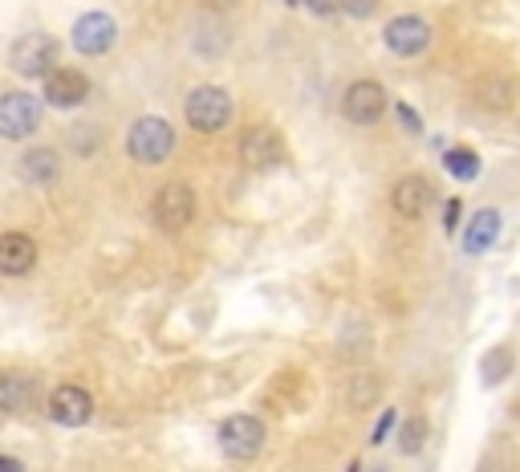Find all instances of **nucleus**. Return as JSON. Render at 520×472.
<instances>
[{
  "mask_svg": "<svg viewBox=\"0 0 520 472\" xmlns=\"http://www.w3.org/2000/svg\"><path fill=\"white\" fill-rule=\"evenodd\" d=\"M41 127V102L25 90H9L0 94V139H29Z\"/></svg>",
  "mask_w": 520,
  "mask_h": 472,
  "instance_id": "nucleus-4",
  "label": "nucleus"
},
{
  "mask_svg": "<svg viewBox=\"0 0 520 472\" xmlns=\"http://www.w3.org/2000/svg\"><path fill=\"white\" fill-rule=\"evenodd\" d=\"M183 114H187L191 131L216 135V131L228 127V118H232V98H228L220 86H200V90H191V94H187Z\"/></svg>",
  "mask_w": 520,
  "mask_h": 472,
  "instance_id": "nucleus-1",
  "label": "nucleus"
},
{
  "mask_svg": "<svg viewBox=\"0 0 520 472\" xmlns=\"http://www.w3.org/2000/svg\"><path fill=\"white\" fill-rule=\"evenodd\" d=\"M338 9L350 13V17H370L378 9V0H338Z\"/></svg>",
  "mask_w": 520,
  "mask_h": 472,
  "instance_id": "nucleus-21",
  "label": "nucleus"
},
{
  "mask_svg": "<svg viewBox=\"0 0 520 472\" xmlns=\"http://www.w3.org/2000/svg\"><path fill=\"white\" fill-rule=\"evenodd\" d=\"M374 472H382V468H374Z\"/></svg>",
  "mask_w": 520,
  "mask_h": 472,
  "instance_id": "nucleus-26",
  "label": "nucleus"
},
{
  "mask_svg": "<svg viewBox=\"0 0 520 472\" xmlns=\"http://www.w3.org/2000/svg\"><path fill=\"white\" fill-rule=\"evenodd\" d=\"M57 171H61V159L49 147H33V151L21 155V180L25 184H53Z\"/></svg>",
  "mask_w": 520,
  "mask_h": 472,
  "instance_id": "nucleus-16",
  "label": "nucleus"
},
{
  "mask_svg": "<svg viewBox=\"0 0 520 472\" xmlns=\"http://www.w3.org/2000/svg\"><path fill=\"white\" fill-rule=\"evenodd\" d=\"M57 57H61V41L49 37V33H25L13 41V53L9 62L21 78H45L57 70Z\"/></svg>",
  "mask_w": 520,
  "mask_h": 472,
  "instance_id": "nucleus-2",
  "label": "nucleus"
},
{
  "mask_svg": "<svg viewBox=\"0 0 520 472\" xmlns=\"http://www.w3.org/2000/svg\"><path fill=\"white\" fill-rule=\"evenodd\" d=\"M126 151L139 163H163L175 151V127L167 123V118H155V114L139 118V123L130 127V135H126Z\"/></svg>",
  "mask_w": 520,
  "mask_h": 472,
  "instance_id": "nucleus-3",
  "label": "nucleus"
},
{
  "mask_svg": "<svg viewBox=\"0 0 520 472\" xmlns=\"http://www.w3.org/2000/svg\"><path fill=\"white\" fill-rule=\"evenodd\" d=\"M395 424H399V416H395V407H386L382 416H378V428L370 432V444H382L390 432H395Z\"/></svg>",
  "mask_w": 520,
  "mask_h": 472,
  "instance_id": "nucleus-20",
  "label": "nucleus"
},
{
  "mask_svg": "<svg viewBox=\"0 0 520 472\" xmlns=\"http://www.w3.org/2000/svg\"><path fill=\"white\" fill-rule=\"evenodd\" d=\"M500 212L496 208H480L472 220H468V228H464V253L468 257H480V253H488L492 245H496V236H500Z\"/></svg>",
  "mask_w": 520,
  "mask_h": 472,
  "instance_id": "nucleus-15",
  "label": "nucleus"
},
{
  "mask_svg": "<svg viewBox=\"0 0 520 472\" xmlns=\"http://www.w3.org/2000/svg\"><path fill=\"white\" fill-rule=\"evenodd\" d=\"M0 472H25V464L17 456H0Z\"/></svg>",
  "mask_w": 520,
  "mask_h": 472,
  "instance_id": "nucleus-24",
  "label": "nucleus"
},
{
  "mask_svg": "<svg viewBox=\"0 0 520 472\" xmlns=\"http://www.w3.org/2000/svg\"><path fill=\"white\" fill-rule=\"evenodd\" d=\"M443 167L455 175V180H476V175H480V155L472 147H451V151H443Z\"/></svg>",
  "mask_w": 520,
  "mask_h": 472,
  "instance_id": "nucleus-18",
  "label": "nucleus"
},
{
  "mask_svg": "<svg viewBox=\"0 0 520 472\" xmlns=\"http://www.w3.org/2000/svg\"><path fill=\"white\" fill-rule=\"evenodd\" d=\"M49 416L53 424L61 428H82L90 416H94V399L82 391V387H57L49 395Z\"/></svg>",
  "mask_w": 520,
  "mask_h": 472,
  "instance_id": "nucleus-12",
  "label": "nucleus"
},
{
  "mask_svg": "<svg viewBox=\"0 0 520 472\" xmlns=\"http://www.w3.org/2000/svg\"><path fill=\"white\" fill-rule=\"evenodd\" d=\"M90 98V78L82 70H53L45 74V102L57 106V110H74Z\"/></svg>",
  "mask_w": 520,
  "mask_h": 472,
  "instance_id": "nucleus-10",
  "label": "nucleus"
},
{
  "mask_svg": "<svg viewBox=\"0 0 520 472\" xmlns=\"http://www.w3.org/2000/svg\"><path fill=\"white\" fill-rule=\"evenodd\" d=\"M382 45L395 53V57H419V53L431 49V25L423 17H415V13H403L395 21H386Z\"/></svg>",
  "mask_w": 520,
  "mask_h": 472,
  "instance_id": "nucleus-6",
  "label": "nucleus"
},
{
  "mask_svg": "<svg viewBox=\"0 0 520 472\" xmlns=\"http://www.w3.org/2000/svg\"><path fill=\"white\" fill-rule=\"evenodd\" d=\"M285 159V143L273 127H248L240 139V163L248 171H269L273 163Z\"/></svg>",
  "mask_w": 520,
  "mask_h": 472,
  "instance_id": "nucleus-9",
  "label": "nucleus"
},
{
  "mask_svg": "<svg viewBox=\"0 0 520 472\" xmlns=\"http://www.w3.org/2000/svg\"><path fill=\"white\" fill-rule=\"evenodd\" d=\"M460 204H464V200H447V204H443V228H447V232H455V224H460V212H464Z\"/></svg>",
  "mask_w": 520,
  "mask_h": 472,
  "instance_id": "nucleus-23",
  "label": "nucleus"
},
{
  "mask_svg": "<svg viewBox=\"0 0 520 472\" xmlns=\"http://www.w3.org/2000/svg\"><path fill=\"white\" fill-rule=\"evenodd\" d=\"M114 37H118V29H114V17H106V13H86V17H78V25H74V33H70L74 49L86 53V57L106 53V49L114 45Z\"/></svg>",
  "mask_w": 520,
  "mask_h": 472,
  "instance_id": "nucleus-11",
  "label": "nucleus"
},
{
  "mask_svg": "<svg viewBox=\"0 0 520 472\" xmlns=\"http://www.w3.org/2000/svg\"><path fill=\"white\" fill-rule=\"evenodd\" d=\"M350 472H362V464H358V460H354V464H350Z\"/></svg>",
  "mask_w": 520,
  "mask_h": 472,
  "instance_id": "nucleus-25",
  "label": "nucleus"
},
{
  "mask_svg": "<svg viewBox=\"0 0 520 472\" xmlns=\"http://www.w3.org/2000/svg\"><path fill=\"white\" fill-rule=\"evenodd\" d=\"M220 448L232 460H256L260 448H265V424L256 416H228L220 424Z\"/></svg>",
  "mask_w": 520,
  "mask_h": 472,
  "instance_id": "nucleus-7",
  "label": "nucleus"
},
{
  "mask_svg": "<svg viewBox=\"0 0 520 472\" xmlns=\"http://www.w3.org/2000/svg\"><path fill=\"white\" fill-rule=\"evenodd\" d=\"M37 265V245L25 232H5L0 236V273L5 277H25Z\"/></svg>",
  "mask_w": 520,
  "mask_h": 472,
  "instance_id": "nucleus-14",
  "label": "nucleus"
},
{
  "mask_svg": "<svg viewBox=\"0 0 520 472\" xmlns=\"http://www.w3.org/2000/svg\"><path fill=\"white\" fill-rule=\"evenodd\" d=\"M423 444H427V420H423V416L403 420V428H399V448H403L407 456H415Z\"/></svg>",
  "mask_w": 520,
  "mask_h": 472,
  "instance_id": "nucleus-19",
  "label": "nucleus"
},
{
  "mask_svg": "<svg viewBox=\"0 0 520 472\" xmlns=\"http://www.w3.org/2000/svg\"><path fill=\"white\" fill-rule=\"evenodd\" d=\"M390 204H395L399 216L419 220L435 204V188H431V180H423V175H403V180L395 184V192H390Z\"/></svg>",
  "mask_w": 520,
  "mask_h": 472,
  "instance_id": "nucleus-13",
  "label": "nucleus"
},
{
  "mask_svg": "<svg viewBox=\"0 0 520 472\" xmlns=\"http://www.w3.org/2000/svg\"><path fill=\"white\" fill-rule=\"evenodd\" d=\"M33 379L21 371H0V411H25L33 403Z\"/></svg>",
  "mask_w": 520,
  "mask_h": 472,
  "instance_id": "nucleus-17",
  "label": "nucleus"
},
{
  "mask_svg": "<svg viewBox=\"0 0 520 472\" xmlns=\"http://www.w3.org/2000/svg\"><path fill=\"white\" fill-rule=\"evenodd\" d=\"M151 220L163 232H183L195 220V192L187 184H163L151 204Z\"/></svg>",
  "mask_w": 520,
  "mask_h": 472,
  "instance_id": "nucleus-5",
  "label": "nucleus"
},
{
  "mask_svg": "<svg viewBox=\"0 0 520 472\" xmlns=\"http://www.w3.org/2000/svg\"><path fill=\"white\" fill-rule=\"evenodd\" d=\"M395 114H399V123H403L407 131H415V135L423 131V123H419V114H415V110H411L407 102H395Z\"/></svg>",
  "mask_w": 520,
  "mask_h": 472,
  "instance_id": "nucleus-22",
  "label": "nucleus"
},
{
  "mask_svg": "<svg viewBox=\"0 0 520 472\" xmlns=\"http://www.w3.org/2000/svg\"><path fill=\"white\" fill-rule=\"evenodd\" d=\"M386 106H390L386 90H382L378 82H370V78L354 82V86H350V90L342 94V114L350 118L354 127H374L378 118L386 114Z\"/></svg>",
  "mask_w": 520,
  "mask_h": 472,
  "instance_id": "nucleus-8",
  "label": "nucleus"
}]
</instances>
